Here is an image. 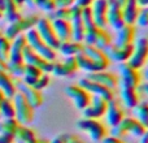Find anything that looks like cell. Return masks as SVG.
Listing matches in <instances>:
<instances>
[{
    "mask_svg": "<svg viewBox=\"0 0 148 143\" xmlns=\"http://www.w3.org/2000/svg\"><path fill=\"white\" fill-rule=\"evenodd\" d=\"M83 43L87 44V46H94L96 48H100L104 51L105 48H108L113 43V36L110 35V33L107 29L94 25L90 26V28H86Z\"/></svg>",
    "mask_w": 148,
    "mask_h": 143,
    "instance_id": "1",
    "label": "cell"
},
{
    "mask_svg": "<svg viewBox=\"0 0 148 143\" xmlns=\"http://www.w3.org/2000/svg\"><path fill=\"white\" fill-rule=\"evenodd\" d=\"M39 18L40 17H39L38 14H35V13L27 14V16H21L20 18L9 22V25L7 26V29H5V31H4V35L7 36L8 39L13 41V39L17 38L18 35H21V34H23V33H26V31L35 28Z\"/></svg>",
    "mask_w": 148,
    "mask_h": 143,
    "instance_id": "2",
    "label": "cell"
},
{
    "mask_svg": "<svg viewBox=\"0 0 148 143\" xmlns=\"http://www.w3.org/2000/svg\"><path fill=\"white\" fill-rule=\"evenodd\" d=\"M25 36H26L27 46L30 47L33 51H35L36 54L40 55V56L44 57V59H47L48 61H56L57 60V51H55L53 48H51V47L40 38V35L38 34V31H36L35 28L29 30V31H26Z\"/></svg>",
    "mask_w": 148,
    "mask_h": 143,
    "instance_id": "3",
    "label": "cell"
},
{
    "mask_svg": "<svg viewBox=\"0 0 148 143\" xmlns=\"http://www.w3.org/2000/svg\"><path fill=\"white\" fill-rule=\"evenodd\" d=\"M13 103H14L16 107V120L21 125L26 126L33 122L34 115H35V108L26 100V98L21 92H16V95L13 96Z\"/></svg>",
    "mask_w": 148,
    "mask_h": 143,
    "instance_id": "4",
    "label": "cell"
},
{
    "mask_svg": "<svg viewBox=\"0 0 148 143\" xmlns=\"http://www.w3.org/2000/svg\"><path fill=\"white\" fill-rule=\"evenodd\" d=\"M77 128L79 130L84 131L88 134L92 142L100 143L103 139L107 137V128L103 122L99 120H94V118H82V120L77 121Z\"/></svg>",
    "mask_w": 148,
    "mask_h": 143,
    "instance_id": "5",
    "label": "cell"
},
{
    "mask_svg": "<svg viewBox=\"0 0 148 143\" xmlns=\"http://www.w3.org/2000/svg\"><path fill=\"white\" fill-rule=\"evenodd\" d=\"M38 34L40 35V38L48 44L51 48H53L55 51L59 50V46L61 42L59 41L56 33H55V29L52 26V22L48 17H40L35 26Z\"/></svg>",
    "mask_w": 148,
    "mask_h": 143,
    "instance_id": "6",
    "label": "cell"
},
{
    "mask_svg": "<svg viewBox=\"0 0 148 143\" xmlns=\"http://www.w3.org/2000/svg\"><path fill=\"white\" fill-rule=\"evenodd\" d=\"M148 60V38L147 36H142V38L136 39L134 42V50L133 55H131L129 64L133 65L134 68L140 70L144 65L147 64Z\"/></svg>",
    "mask_w": 148,
    "mask_h": 143,
    "instance_id": "7",
    "label": "cell"
},
{
    "mask_svg": "<svg viewBox=\"0 0 148 143\" xmlns=\"http://www.w3.org/2000/svg\"><path fill=\"white\" fill-rule=\"evenodd\" d=\"M64 91L66 94V96H69L73 100L75 108H78L81 111H83L91 102L92 95L87 90H84L81 85H69V86L65 87Z\"/></svg>",
    "mask_w": 148,
    "mask_h": 143,
    "instance_id": "8",
    "label": "cell"
},
{
    "mask_svg": "<svg viewBox=\"0 0 148 143\" xmlns=\"http://www.w3.org/2000/svg\"><path fill=\"white\" fill-rule=\"evenodd\" d=\"M118 72H120V83H125L133 87H139V85L142 83V76L140 70L134 68L133 65H130L129 63H121L118 65Z\"/></svg>",
    "mask_w": 148,
    "mask_h": 143,
    "instance_id": "9",
    "label": "cell"
},
{
    "mask_svg": "<svg viewBox=\"0 0 148 143\" xmlns=\"http://www.w3.org/2000/svg\"><path fill=\"white\" fill-rule=\"evenodd\" d=\"M78 85H81V86L83 87L84 90H87V91H88L91 95H95V96H100V98H104V99H105V100H108V102L116 98V92L113 91V90L108 89L107 86H104V85L99 83V82H96V81L88 79L87 77L82 78L81 81L78 82Z\"/></svg>",
    "mask_w": 148,
    "mask_h": 143,
    "instance_id": "10",
    "label": "cell"
},
{
    "mask_svg": "<svg viewBox=\"0 0 148 143\" xmlns=\"http://www.w3.org/2000/svg\"><path fill=\"white\" fill-rule=\"evenodd\" d=\"M107 107H108V100H105L104 98L92 95L90 104L87 105L83 111H82V112H83V117L84 118H94V120H99V118H101V117H104L105 116Z\"/></svg>",
    "mask_w": 148,
    "mask_h": 143,
    "instance_id": "11",
    "label": "cell"
},
{
    "mask_svg": "<svg viewBox=\"0 0 148 143\" xmlns=\"http://www.w3.org/2000/svg\"><path fill=\"white\" fill-rule=\"evenodd\" d=\"M16 86H17V91L21 92L34 108L42 107L44 99H43V94H42L40 90L35 89V87L30 86V85H26L21 79H16Z\"/></svg>",
    "mask_w": 148,
    "mask_h": 143,
    "instance_id": "12",
    "label": "cell"
},
{
    "mask_svg": "<svg viewBox=\"0 0 148 143\" xmlns=\"http://www.w3.org/2000/svg\"><path fill=\"white\" fill-rule=\"evenodd\" d=\"M87 78L92 79V81H96L99 83L107 86L108 89L113 90L114 92L118 91V87H120V77L117 73H113V72H108V70H100V72H94V73H87Z\"/></svg>",
    "mask_w": 148,
    "mask_h": 143,
    "instance_id": "13",
    "label": "cell"
},
{
    "mask_svg": "<svg viewBox=\"0 0 148 143\" xmlns=\"http://www.w3.org/2000/svg\"><path fill=\"white\" fill-rule=\"evenodd\" d=\"M133 50H134V44L130 46H120V44H116L113 42L108 48H105V54L109 57L110 61H116L118 64L121 63H127L130 60L131 55H133Z\"/></svg>",
    "mask_w": 148,
    "mask_h": 143,
    "instance_id": "14",
    "label": "cell"
},
{
    "mask_svg": "<svg viewBox=\"0 0 148 143\" xmlns=\"http://www.w3.org/2000/svg\"><path fill=\"white\" fill-rule=\"evenodd\" d=\"M83 54H86L87 56L91 59V61L94 63V65L96 67L97 72L107 70L108 68H109L110 63H112L109 60V57L107 56L105 51H103V50H100V48H96V47H94V46H87V44H84Z\"/></svg>",
    "mask_w": 148,
    "mask_h": 143,
    "instance_id": "15",
    "label": "cell"
},
{
    "mask_svg": "<svg viewBox=\"0 0 148 143\" xmlns=\"http://www.w3.org/2000/svg\"><path fill=\"white\" fill-rule=\"evenodd\" d=\"M78 64H77L75 57H66L62 61H53L52 63V70L56 77H72L78 72Z\"/></svg>",
    "mask_w": 148,
    "mask_h": 143,
    "instance_id": "16",
    "label": "cell"
},
{
    "mask_svg": "<svg viewBox=\"0 0 148 143\" xmlns=\"http://www.w3.org/2000/svg\"><path fill=\"white\" fill-rule=\"evenodd\" d=\"M118 90H120V95H121V103L126 108L134 109L140 103V92H139L138 87H133L125 83H120Z\"/></svg>",
    "mask_w": 148,
    "mask_h": 143,
    "instance_id": "17",
    "label": "cell"
},
{
    "mask_svg": "<svg viewBox=\"0 0 148 143\" xmlns=\"http://www.w3.org/2000/svg\"><path fill=\"white\" fill-rule=\"evenodd\" d=\"M23 61H25V64L39 68V69L42 72H44V73H51L52 63H53V61H48L47 59L42 57L40 55H38L35 51H33L29 46H26V48L23 50Z\"/></svg>",
    "mask_w": 148,
    "mask_h": 143,
    "instance_id": "18",
    "label": "cell"
},
{
    "mask_svg": "<svg viewBox=\"0 0 148 143\" xmlns=\"http://www.w3.org/2000/svg\"><path fill=\"white\" fill-rule=\"evenodd\" d=\"M70 25H72V31H73V41L83 42L86 26H84V22L82 20V8L78 7L77 4H74L72 7Z\"/></svg>",
    "mask_w": 148,
    "mask_h": 143,
    "instance_id": "19",
    "label": "cell"
},
{
    "mask_svg": "<svg viewBox=\"0 0 148 143\" xmlns=\"http://www.w3.org/2000/svg\"><path fill=\"white\" fill-rule=\"evenodd\" d=\"M105 117H107V122L109 124V126H114L117 124H120L126 117L123 104L120 100L116 99V98L109 100L107 107V112H105Z\"/></svg>",
    "mask_w": 148,
    "mask_h": 143,
    "instance_id": "20",
    "label": "cell"
},
{
    "mask_svg": "<svg viewBox=\"0 0 148 143\" xmlns=\"http://www.w3.org/2000/svg\"><path fill=\"white\" fill-rule=\"evenodd\" d=\"M125 25L122 7L114 0H108V26L117 31Z\"/></svg>",
    "mask_w": 148,
    "mask_h": 143,
    "instance_id": "21",
    "label": "cell"
},
{
    "mask_svg": "<svg viewBox=\"0 0 148 143\" xmlns=\"http://www.w3.org/2000/svg\"><path fill=\"white\" fill-rule=\"evenodd\" d=\"M95 25L99 28H108V0H95L91 5Z\"/></svg>",
    "mask_w": 148,
    "mask_h": 143,
    "instance_id": "22",
    "label": "cell"
},
{
    "mask_svg": "<svg viewBox=\"0 0 148 143\" xmlns=\"http://www.w3.org/2000/svg\"><path fill=\"white\" fill-rule=\"evenodd\" d=\"M16 143H49L51 141L46 138H39L33 129L26 125H20L17 133L14 134Z\"/></svg>",
    "mask_w": 148,
    "mask_h": 143,
    "instance_id": "23",
    "label": "cell"
},
{
    "mask_svg": "<svg viewBox=\"0 0 148 143\" xmlns=\"http://www.w3.org/2000/svg\"><path fill=\"white\" fill-rule=\"evenodd\" d=\"M135 41H136L135 25L125 23L122 28L117 30L116 41H113V42H114L116 44H120V46H130V44H134Z\"/></svg>",
    "mask_w": 148,
    "mask_h": 143,
    "instance_id": "24",
    "label": "cell"
},
{
    "mask_svg": "<svg viewBox=\"0 0 148 143\" xmlns=\"http://www.w3.org/2000/svg\"><path fill=\"white\" fill-rule=\"evenodd\" d=\"M27 46L25 34H21L17 38L12 41V48H10V55L8 61L10 63H22L23 61V50ZM25 63V61H23Z\"/></svg>",
    "mask_w": 148,
    "mask_h": 143,
    "instance_id": "25",
    "label": "cell"
},
{
    "mask_svg": "<svg viewBox=\"0 0 148 143\" xmlns=\"http://www.w3.org/2000/svg\"><path fill=\"white\" fill-rule=\"evenodd\" d=\"M52 26L55 29L57 38L60 42H66V41H73V31H72V25L70 21L65 20H51Z\"/></svg>",
    "mask_w": 148,
    "mask_h": 143,
    "instance_id": "26",
    "label": "cell"
},
{
    "mask_svg": "<svg viewBox=\"0 0 148 143\" xmlns=\"http://www.w3.org/2000/svg\"><path fill=\"white\" fill-rule=\"evenodd\" d=\"M0 90L4 92L7 98H13L17 92L16 78L12 77L7 70L0 69Z\"/></svg>",
    "mask_w": 148,
    "mask_h": 143,
    "instance_id": "27",
    "label": "cell"
},
{
    "mask_svg": "<svg viewBox=\"0 0 148 143\" xmlns=\"http://www.w3.org/2000/svg\"><path fill=\"white\" fill-rule=\"evenodd\" d=\"M139 10H140V4H139L138 0H126L125 5L122 7V13H123V18H125V23L135 25Z\"/></svg>",
    "mask_w": 148,
    "mask_h": 143,
    "instance_id": "28",
    "label": "cell"
},
{
    "mask_svg": "<svg viewBox=\"0 0 148 143\" xmlns=\"http://www.w3.org/2000/svg\"><path fill=\"white\" fill-rule=\"evenodd\" d=\"M84 48V43L83 42H77V41H66V42H61L59 46L57 51L61 55H64L65 57H75L78 54H81Z\"/></svg>",
    "mask_w": 148,
    "mask_h": 143,
    "instance_id": "29",
    "label": "cell"
},
{
    "mask_svg": "<svg viewBox=\"0 0 148 143\" xmlns=\"http://www.w3.org/2000/svg\"><path fill=\"white\" fill-rule=\"evenodd\" d=\"M3 13L4 17L7 18L9 22L20 18L21 16V8L17 5L16 0H4V5H3Z\"/></svg>",
    "mask_w": 148,
    "mask_h": 143,
    "instance_id": "30",
    "label": "cell"
},
{
    "mask_svg": "<svg viewBox=\"0 0 148 143\" xmlns=\"http://www.w3.org/2000/svg\"><path fill=\"white\" fill-rule=\"evenodd\" d=\"M133 117H125L120 124L112 126V131H110V135L117 137L120 139H125L126 137L130 135V125Z\"/></svg>",
    "mask_w": 148,
    "mask_h": 143,
    "instance_id": "31",
    "label": "cell"
},
{
    "mask_svg": "<svg viewBox=\"0 0 148 143\" xmlns=\"http://www.w3.org/2000/svg\"><path fill=\"white\" fill-rule=\"evenodd\" d=\"M43 73L44 72H42L39 68L26 64L25 72H23V76H22V79H21V81L25 82L26 85H30V86L34 87L35 83H36V81L39 79V77H40Z\"/></svg>",
    "mask_w": 148,
    "mask_h": 143,
    "instance_id": "32",
    "label": "cell"
},
{
    "mask_svg": "<svg viewBox=\"0 0 148 143\" xmlns=\"http://www.w3.org/2000/svg\"><path fill=\"white\" fill-rule=\"evenodd\" d=\"M20 125L21 124L16 118H4L3 121H0V134H8L14 137Z\"/></svg>",
    "mask_w": 148,
    "mask_h": 143,
    "instance_id": "33",
    "label": "cell"
},
{
    "mask_svg": "<svg viewBox=\"0 0 148 143\" xmlns=\"http://www.w3.org/2000/svg\"><path fill=\"white\" fill-rule=\"evenodd\" d=\"M72 17V7H56L49 12V20H65L70 21Z\"/></svg>",
    "mask_w": 148,
    "mask_h": 143,
    "instance_id": "34",
    "label": "cell"
},
{
    "mask_svg": "<svg viewBox=\"0 0 148 143\" xmlns=\"http://www.w3.org/2000/svg\"><path fill=\"white\" fill-rule=\"evenodd\" d=\"M0 115L4 118H14L16 117V107L13 103V98H5L0 107Z\"/></svg>",
    "mask_w": 148,
    "mask_h": 143,
    "instance_id": "35",
    "label": "cell"
},
{
    "mask_svg": "<svg viewBox=\"0 0 148 143\" xmlns=\"http://www.w3.org/2000/svg\"><path fill=\"white\" fill-rule=\"evenodd\" d=\"M136 120L148 129V102H142L134 108Z\"/></svg>",
    "mask_w": 148,
    "mask_h": 143,
    "instance_id": "36",
    "label": "cell"
},
{
    "mask_svg": "<svg viewBox=\"0 0 148 143\" xmlns=\"http://www.w3.org/2000/svg\"><path fill=\"white\" fill-rule=\"evenodd\" d=\"M10 48H12V41L1 34L0 35V57L5 61H8V59H9Z\"/></svg>",
    "mask_w": 148,
    "mask_h": 143,
    "instance_id": "37",
    "label": "cell"
},
{
    "mask_svg": "<svg viewBox=\"0 0 148 143\" xmlns=\"http://www.w3.org/2000/svg\"><path fill=\"white\" fill-rule=\"evenodd\" d=\"M147 130H148V129L143 125V124L139 122L136 118L133 117V121H131V125H130V135H133V137H135V138L140 139L142 137L146 134Z\"/></svg>",
    "mask_w": 148,
    "mask_h": 143,
    "instance_id": "38",
    "label": "cell"
},
{
    "mask_svg": "<svg viewBox=\"0 0 148 143\" xmlns=\"http://www.w3.org/2000/svg\"><path fill=\"white\" fill-rule=\"evenodd\" d=\"M135 23H138L142 28H147L148 26V5L140 7V10H139V13H138Z\"/></svg>",
    "mask_w": 148,
    "mask_h": 143,
    "instance_id": "39",
    "label": "cell"
},
{
    "mask_svg": "<svg viewBox=\"0 0 148 143\" xmlns=\"http://www.w3.org/2000/svg\"><path fill=\"white\" fill-rule=\"evenodd\" d=\"M35 3H36V7L48 13L56 8V0H35Z\"/></svg>",
    "mask_w": 148,
    "mask_h": 143,
    "instance_id": "40",
    "label": "cell"
},
{
    "mask_svg": "<svg viewBox=\"0 0 148 143\" xmlns=\"http://www.w3.org/2000/svg\"><path fill=\"white\" fill-rule=\"evenodd\" d=\"M49 82H51V78H49V73H43L40 77H39V79L36 81V83H35V89H38V90H44L47 86H49Z\"/></svg>",
    "mask_w": 148,
    "mask_h": 143,
    "instance_id": "41",
    "label": "cell"
},
{
    "mask_svg": "<svg viewBox=\"0 0 148 143\" xmlns=\"http://www.w3.org/2000/svg\"><path fill=\"white\" fill-rule=\"evenodd\" d=\"M61 135L65 143H86L81 137L75 135V134H61Z\"/></svg>",
    "mask_w": 148,
    "mask_h": 143,
    "instance_id": "42",
    "label": "cell"
},
{
    "mask_svg": "<svg viewBox=\"0 0 148 143\" xmlns=\"http://www.w3.org/2000/svg\"><path fill=\"white\" fill-rule=\"evenodd\" d=\"M16 3H17V5H18L20 8H22L23 5H26V7H29V8L36 7L35 0H16Z\"/></svg>",
    "mask_w": 148,
    "mask_h": 143,
    "instance_id": "43",
    "label": "cell"
},
{
    "mask_svg": "<svg viewBox=\"0 0 148 143\" xmlns=\"http://www.w3.org/2000/svg\"><path fill=\"white\" fill-rule=\"evenodd\" d=\"M100 143H126L123 139H120L117 137H113V135H107L104 139H103Z\"/></svg>",
    "mask_w": 148,
    "mask_h": 143,
    "instance_id": "44",
    "label": "cell"
},
{
    "mask_svg": "<svg viewBox=\"0 0 148 143\" xmlns=\"http://www.w3.org/2000/svg\"><path fill=\"white\" fill-rule=\"evenodd\" d=\"M75 0H56V7H73Z\"/></svg>",
    "mask_w": 148,
    "mask_h": 143,
    "instance_id": "45",
    "label": "cell"
},
{
    "mask_svg": "<svg viewBox=\"0 0 148 143\" xmlns=\"http://www.w3.org/2000/svg\"><path fill=\"white\" fill-rule=\"evenodd\" d=\"M14 137L8 134H0V143H14Z\"/></svg>",
    "mask_w": 148,
    "mask_h": 143,
    "instance_id": "46",
    "label": "cell"
},
{
    "mask_svg": "<svg viewBox=\"0 0 148 143\" xmlns=\"http://www.w3.org/2000/svg\"><path fill=\"white\" fill-rule=\"evenodd\" d=\"M94 1L95 0H75V4L81 8H84V7H91Z\"/></svg>",
    "mask_w": 148,
    "mask_h": 143,
    "instance_id": "47",
    "label": "cell"
},
{
    "mask_svg": "<svg viewBox=\"0 0 148 143\" xmlns=\"http://www.w3.org/2000/svg\"><path fill=\"white\" fill-rule=\"evenodd\" d=\"M138 90H139V92L144 94V95H146V96L148 98V81H146V82H142V83L139 85Z\"/></svg>",
    "mask_w": 148,
    "mask_h": 143,
    "instance_id": "48",
    "label": "cell"
},
{
    "mask_svg": "<svg viewBox=\"0 0 148 143\" xmlns=\"http://www.w3.org/2000/svg\"><path fill=\"white\" fill-rule=\"evenodd\" d=\"M49 143H65L64 139H62V135H59V137H55Z\"/></svg>",
    "mask_w": 148,
    "mask_h": 143,
    "instance_id": "49",
    "label": "cell"
},
{
    "mask_svg": "<svg viewBox=\"0 0 148 143\" xmlns=\"http://www.w3.org/2000/svg\"><path fill=\"white\" fill-rule=\"evenodd\" d=\"M0 69H1V70H7V61H5V60H3L1 57H0Z\"/></svg>",
    "mask_w": 148,
    "mask_h": 143,
    "instance_id": "50",
    "label": "cell"
},
{
    "mask_svg": "<svg viewBox=\"0 0 148 143\" xmlns=\"http://www.w3.org/2000/svg\"><path fill=\"white\" fill-rule=\"evenodd\" d=\"M139 143H148V133H147V131H146V134H144V135L140 138V142H139Z\"/></svg>",
    "mask_w": 148,
    "mask_h": 143,
    "instance_id": "51",
    "label": "cell"
},
{
    "mask_svg": "<svg viewBox=\"0 0 148 143\" xmlns=\"http://www.w3.org/2000/svg\"><path fill=\"white\" fill-rule=\"evenodd\" d=\"M5 98H7V96L4 95V92H3L1 90H0V107H1V103H3V100H4Z\"/></svg>",
    "mask_w": 148,
    "mask_h": 143,
    "instance_id": "52",
    "label": "cell"
},
{
    "mask_svg": "<svg viewBox=\"0 0 148 143\" xmlns=\"http://www.w3.org/2000/svg\"><path fill=\"white\" fill-rule=\"evenodd\" d=\"M140 7H144V5H148V0H138Z\"/></svg>",
    "mask_w": 148,
    "mask_h": 143,
    "instance_id": "53",
    "label": "cell"
},
{
    "mask_svg": "<svg viewBox=\"0 0 148 143\" xmlns=\"http://www.w3.org/2000/svg\"><path fill=\"white\" fill-rule=\"evenodd\" d=\"M116 3H118V4L121 5V7H123V5H125V3H126V0H114Z\"/></svg>",
    "mask_w": 148,
    "mask_h": 143,
    "instance_id": "54",
    "label": "cell"
},
{
    "mask_svg": "<svg viewBox=\"0 0 148 143\" xmlns=\"http://www.w3.org/2000/svg\"><path fill=\"white\" fill-rule=\"evenodd\" d=\"M3 5H4V0H0V10H3Z\"/></svg>",
    "mask_w": 148,
    "mask_h": 143,
    "instance_id": "55",
    "label": "cell"
},
{
    "mask_svg": "<svg viewBox=\"0 0 148 143\" xmlns=\"http://www.w3.org/2000/svg\"><path fill=\"white\" fill-rule=\"evenodd\" d=\"M144 77H146V79L148 81V69H147L146 72H144Z\"/></svg>",
    "mask_w": 148,
    "mask_h": 143,
    "instance_id": "56",
    "label": "cell"
},
{
    "mask_svg": "<svg viewBox=\"0 0 148 143\" xmlns=\"http://www.w3.org/2000/svg\"><path fill=\"white\" fill-rule=\"evenodd\" d=\"M3 17H4V13H3V10H0V20H1Z\"/></svg>",
    "mask_w": 148,
    "mask_h": 143,
    "instance_id": "57",
    "label": "cell"
},
{
    "mask_svg": "<svg viewBox=\"0 0 148 143\" xmlns=\"http://www.w3.org/2000/svg\"><path fill=\"white\" fill-rule=\"evenodd\" d=\"M147 64H148V60H147Z\"/></svg>",
    "mask_w": 148,
    "mask_h": 143,
    "instance_id": "58",
    "label": "cell"
},
{
    "mask_svg": "<svg viewBox=\"0 0 148 143\" xmlns=\"http://www.w3.org/2000/svg\"><path fill=\"white\" fill-rule=\"evenodd\" d=\"M0 35H1V33H0Z\"/></svg>",
    "mask_w": 148,
    "mask_h": 143,
    "instance_id": "59",
    "label": "cell"
},
{
    "mask_svg": "<svg viewBox=\"0 0 148 143\" xmlns=\"http://www.w3.org/2000/svg\"><path fill=\"white\" fill-rule=\"evenodd\" d=\"M147 133H148V130H147Z\"/></svg>",
    "mask_w": 148,
    "mask_h": 143,
    "instance_id": "60",
    "label": "cell"
}]
</instances>
